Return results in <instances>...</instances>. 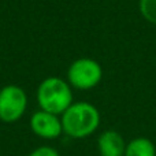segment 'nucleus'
<instances>
[{
  "instance_id": "obj_2",
  "label": "nucleus",
  "mask_w": 156,
  "mask_h": 156,
  "mask_svg": "<svg viewBox=\"0 0 156 156\" xmlns=\"http://www.w3.org/2000/svg\"><path fill=\"white\" fill-rule=\"evenodd\" d=\"M37 103L40 110L62 115L74 103L70 83L60 77L45 78L37 88Z\"/></svg>"
},
{
  "instance_id": "obj_8",
  "label": "nucleus",
  "mask_w": 156,
  "mask_h": 156,
  "mask_svg": "<svg viewBox=\"0 0 156 156\" xmlns=\"http://www.w3.org/2000/svg\"><path fill=\"white\" fill-rule=\"evenodd\" d=\"M138 10L148 23L156 26V0H138Z\"/></svg>"
},
{
  "instance_id": "obj_4",
  "label": "nucleus",
  "mask_w": 156,
  "mask_h": 156,
  "mask_svg": "<svg viewBox=\"0 0 156 156\" xmlns=\"http://www.w3.org/2000/svg\"><path fill=\"white\" fill-rule=\"evenodd\" d=\"M27 108L26 92L18 85H5L0 89V121L16 122Z\"/></svg>"
},
{
  "instance_id": "obj_7",
  "label": "nucleus",
  "mask_w": 156,
  "mask_h": 156,
  "mask_svg": "<svg viewBox=\"0 0 156 156\" xmlns=\"http://www.w3.org/2000/svg\"><path fill=\"white\" fill-rule=\"evenodd\" d=\"M123 156H156V147L149 138L136 137L126 144Z\"/></svg>"
},
{
  "instance_id": "obj_6",
  "label": "nucleus",
  "mask_w": 156,
  "mask_h": 156,
  "mask_svg": "<svg viewBox=\"0 0 156 156\" xmlns=\"http://www.w3.org/2000/svg\"><path fill=\"white\" fill-rule=\"evenodd\" d=\"M125 138L116 130H105L97 138L100 156H123L126 149Z\"/></svg>"
},
{
  "instance_id": "obj_1",
  "label": "nucleus",
  "mask_w": 156,
  "mask_h": 156,
  "mask_svg": "<svg viewBox=\"0 0 156 156\" xmlns=\"http://www.w3.org/2000/svg\"><path fill=\"white\" fill-rule=\"evenodd\" d=\"M63 133L71 138H86L100 126V112L92 103L76 101L62 114Z\"/></svg>"
},
{
  "instance_id": "obj_9",
  "label": "nucleus",
  "mask_w": 156,
  "mask_h": 156,
  "mask_svg": "<svg viewBox=\"0 0 156 156\" xmlns=\"http://www.w3.org/2000/svg\"><path fill=\"white\" fill-rule=\"evenodd\" d=\"M29 156H60L59 152L52 147H38Z\"/></svg>"
},
{
  "instance_id": "obj_3",
  "label": "nucleus",
  "mask_w": 156,
  "mask_h": 156,
  "mask_svg": "<svg viewBox=\"0 0 156 156\" xmlns=\"http://www.w3.org/2000/svg\"><path fill=\"white\" fill-rule=\"evenodd\" d=\"M103 80V67L92 58H80L74 60L67 70V82L71 88L89 90L96 88Z\"/></svg>"
},
{
  "instance_id": "obj_5",
  "label": "nucleus",
  "mask_w": 156,
  "mask_h": 156,
  "mask_svg": "<svg viewBox=\"0 0 156 156\" xmlns=\"http://www.w3.org/2000/svg\"><path fill=\"white\" fill-rule=\"evenodd\" d=\"M30 129L37 137L44 140H55L63 133L62 119L59 115L38 110L30 118Z\"/></svg>"
}]
</instances>
